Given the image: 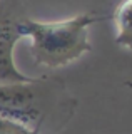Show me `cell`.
<instances>
[{
  "instance_id": "6da1fadb",
  "label": "cell",
  "mask_w": 132,
  "mask_h": 134,
  "mask_svg": "<svg viewBox=\"0 0 132 134\" xmlns=\"http://www.w3.org/2000/svg\"><path fill=\"white\" fill-rule=\"evenodd\" d=\"M75 100L57 79L0 82V116L35 134H55L70 119Z\"/></svg>"
},
{
  "instance_id": "7a4b0ae2",
  "label": "cell",
  "mask_w": 132,
  "mask_h": 134,
  "mask_svg": "<svg viewBox=\"0 0 132 134\" xmlns=\"http://www.w3.org/2000/svg\"><path fill=\"white\" fill-rule=\"evenodd\" d=\"M97 20L99 15L94 12L57 22L20 19V32L30 39V54L37 64L57 69L80 59L92 49L89 29Z\"/></svg>"
},
{
  "instance_id": "3957f363",
  "label": "cell",
  "mask_w": 132,
  "mask_h": 134,
  "mask_svg": "<svg viewBox=\"0 0 132 134\" xmlns=\"http://www.w3.org/2000/svg\"><path fill=\"white\" fill-rule=\"evenodd\" d=\"M23 39L20 32V19H0V82H22L28 81V75L20 72L15 65V45Z\"/></svg>"
},
{
  "instance_id": "277c9868",
  "label": "cell",
  "mask_w": 132,
  "mask_h": 134,
  "mask_svg": "<svg viewBox=\"0 0 132 134\" xmlns=\"http://www.w3.org/2000/svg\"><path fill=\"white\" fill-rule=\"evenodd\" d=\"M115 44L132 50V0H122L114 14Z\"/></svg>"
},
{
  "instance_id": "5b68a950",
  "label": "cell",
  "mask_w": 132,
  "mask_h": 134,
  "mask_svg": "<svg viewBox=\"0 0 132 134\" xmlns=\"http://www.w3.org/2000/svg\"><path fill=\"white\" fill-rule=\"evenodd\" d=\"M0 134H35V132H32L25 126L17 124L7 117L0 116Z\"/></svg>"
}]
</instances>
